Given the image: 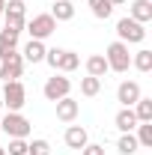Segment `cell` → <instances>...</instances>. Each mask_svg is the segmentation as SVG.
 Instances as JSON below:
<instances>
[{
  "label": "cell",
  "instance_id": "7a4b0ae2",
  "mask_svg": "<svg viewBox=\"0 0 152 155\" xmlns=\"http://www.w3.org/2000/svg\"><path fill=\"white\" fill-rule=\"evenodd\" d=\"M0 134H9V137H24L30 134V119L21 116L18 110H6V116L0 119Z\"/></svg>",
  "mask_w": 152,
  "mask_h": 155
},
{
  "label": "cell",
  "instance_id": "f546056e",
  "mask_svg": "<svg viewBox=\"0 0 152 155\" xmlns=\"http://www.w3.org/2000/svg\"><path fill=\"white\" fill-rule=\"evenodd\" d=\"M122 3H128V0H111V6H122Z\"/></svg>",
  "mask_w": 152,
  "mask_h": 155
},
{
  "label": "cell",
  "instance_id": "2e32d148",
  "mask_svg": "<svg viewBox=\"0 0 152 155\" xmlns=\"http://www.w3.org/2000/svg\"><path fill=\"white\" fill-rule=\"evenodd\" d=\"M12 51H18V36L9 30H0V60H6Z\"/></svg>",
  "mask_w": 152,
  "mask_h": 155
},
{
  "label": "cell",
  "instance_id": "8fae6325",
  "mask_svg": "<svg viewBox=\"0 0 152 155\" xmlns=\"http://www.w3.org/2000/svg\"><path fill=\"white\" fill-rule=\"evenodd\" d=\"M45 42H39V39H30L27 45H24V51H21V57L24 63H45Z\"/></svg>",
  "mask_w": 152,
  "mask_h": 155
},
{
  "label": "cell",
  "instance_id": "1f68e13d",
  "mask_svg": "<svg viewBox=\"0 0 152 155\" xmlns=\"http://www.w3.org/2000/svg\"><path fill=\"white\" fill-rule=\"evenodd\" d=\"M0 155H6V149H3V146H0Z\"/></svg>",
  "mask_w": 152,
  "mask_h": 155
},
{
  "label": "cell",
  "instance_id": "9c48e42d",
  "mask_svg": "<svg viewBox=\"0 0 152 155\" xmlns=\"http://www.w3.org/2000/svg\"><path fill=\"white\" fill-rule=\"evenodd\" d=\"M54 104H57V119L60 122H75L78 114H81V104H78L72 96L60 98V101H54Z\"/></svg>",
  "mask_w": 152,
  "mask_h": 155
},
{
  "label": "cell",
  "instance_id": "3957f363",
  "mask_svg": "<svg viewBox=\"0 0 152 155\" xmlns=\"http://www.w3.org/2000/svg\"><path fill=\"white\" fill-rule=\"evenodd\" d=\"M116 36L119 42H125V45H137V42H143L146 39V24H137L134 18H119L116 21Z\"/></svg>",
  "mask_w": 152,
  "mask_h": 155
},
{
  "label": "cell",
  "instance_id": "d4e9b609",
  "mask_svg": "<svg viewBox=\"0 0 152 155\" xmlns=\"http://www.w3.org/2000/svg\"><path fill=\"white\" fill-rule=\"evenodd\" d=\"M27 155H51V143L42 140V137H36V140L27 143Z\"/></svg>",
  "mask_w": 152,
  "mask_h": 155
},
{
  "label": "cell",
  "instance_id": "44dd1931",
  "mask_svg": "<svg viewBox=\"0 0 152 155\" xmlns=\"http://www.w3.org/2000/svg\"><path fill=\"white\" fill-rule=\"evenodd\" d=\"M131 66L137 69V72H152V51H146V48L137 51V54L131 57Z\"/></svg>",
  "mask_w": 152,
  "mask_h": 155
},
{
  "label": "cell",
  "instance_id": "ac0fdd59",
  "mask_svg": "<svg viewBox=\"0 0 152 155\" xmlns=\"http://www.w3.org/2000/svg\"><path fill=\"white\" fill-rule=\"evenodd\" d=\"M116 149H119V155H134L140 146H137V137H134V131H128V134H122L119 140H116Z\"/></svg>",
  "mask_w": 152,
  "mask_h": 155
},
{
  "label": "cell",
  "instance_id": "f1b7e54d",
  "mask_svg": "<svg viewBox=\"0 0 152 155\" xmlns=\"http://www.w3.org/2000/svg\"><path fill=\"white\" fill-rule=\"evenodd\" d=\"M81 155H104V146H101V143H87V146L81 149Z\"/></svg>",
  "mask_w": 152,
  "mask_h": 155
},
{
  "label": "cell",
  "instance_id": "5b68a950",
  "mask_svg": "<svg viewBox=\"0 0 152 155\" xmlns=\"http://www.w3.org/2000/svg\"><path fill=\"white\" fill-rule=\"evenodd\" d=\"M3 104H6V110H21L27 104V90H24L21 81H6L3 84Z\"/></svg>",
  "mask_w": 152,
  "mask_h": 155
},
{
  "label": "cell",
  "instance_id": "9a60e30c",
  "mask_svg": "<svg viewBox=\"0 0 152 155\" xmlns=\"http://www.w3.org/2000/svg\"><path fill=\"white\" fill-rule=\"evenodd\" d=\"M111 72L107 69V60H104V54H93V57H87V75L93 78H104Z\"/></svg>",
  "mask_w": 152,
  "mask_h": 155
},
{
  "label": "cell",
  "instance_id": "8992f818",
  "mask_svg": "<svg viewBox=\"0 0 152 155\" xmlns=\"http://www.w3.org/2000/svg\"><path fill=\"white\" fill-rule=\"evenodd\" d=\"M42 93H45V98L48 101H60V98H66L69 93H72V81L63 75H54L45 81V87H42Z\"/></svg>",
  "mask_w": 152,
  "mask_h": 155
},
{
  "label": "cell",
  "instance_id": "6da1fadb",
  "mask_svg": "<svg viewBox=\"0 0 152 155\" xmlns=\"http://www.w3.org/2000/svg\"><path fill=\"white\" fill-rule=\"evenodd\" d=\"M104 60H107V69H111V72H119V75L131 69V54H128V45H125V42H119V39L107 45Z\"/></svg>",
  "mask_w": 152,
  "mask_h": 155
},
{
  "label": "cell",
  "instance_id": "30bf717a",
  "mask_svg": "<svg viewBox=\"0 0 152 155\" xmlns=\"http://www.w3.org/2000/svg\"><path fill=\"white\" fill-rule=\"evenodd\" d=\"M63 140H66V146H69V149H84V146L90 143V134H87V128H84V125H69V128H66V134H63Z\"/></svg>",
  "mask_w": 152,
  "mask_h": 155
},
{
  "label": "cell",
  "instance_id": "277c9868",
  "mask_svg": "<svg viewBox=\"0 0 152 155\" xmlns=\"http://www.w3.org/2000/svg\"><path fill=\"white\" fill-rule=\"evenodd\" d=\"M24 30L30 33V39L45 42L51 33H57V21L51 18V12H42V15H33V21H27V24H24Z\"/></svg>",
  "mask_w": 152,
  "mask_h": 155
},
{
  "label": "cell",
  "instance_id": "cb8c5ba5",
  "mask_svg": "<svg viewBox=\"0 0 152 155\" xmlns=\"http://www.w3.org/2000/svg\"><path fill=\"white\" fill-rule=\"evenodd\" d=\"M3 18H24V0H6Z\"/></svg>",
  "mask_w": 152,
  "mask_h": 155
},
{
  "label": "cell",
  "instance_id": "4dcf8cb0",
  "mask_svg": "<svg viewBox=\"0 0 152 155\" xmlns=\"http://www.w3.org/2000/svg\"><path fill=\"white\" fill-rule=\"evenodd\" d=\"M3 6H6V0H0V18H3Z\"/></svg>",
  "mask_w": 152,
  "mask_h": 155
},
{
  "label": "cell",
  "instance_id": "5bb4252c",
  "mask_svg": "<svg viewBox=\"0 0 152 155\" xmlns=\"http://www.w3.org/2000/svg\"><path fill=\"white\" fill-rule=\"evenodd\" d=\"M114 122H116V128H119L122 134H128V131H134V128H137V116H134L131 107H122V110L116 114Z\"/></svg>",
  "mask_w": 152,
  "mask_h": 155
},
{
  "label": "cell",
  "instance_id": "52a82bcc",
  "mask_svg": "<svg viewBox=\"0 0 152 155\" xmlns=\"http://www.w3.org/2000/svg\"><path fill=\"white\" fill-rule=\"evenodd\" d=\"M21 72H24V57L18 51H12L6 60H0V78H3V84L6 81H18Z\"/></svg>",
  "mask_w": 152,
  "mask_h": 155
},
{
  "label": "cell",
  "instance_id": "83f0119b",
  "mask_svg": "<svg viewBox=\"0 0 152 155\" xmlns=\"http://www.w3.org/2000/svg\"><path fill=\"white\" fill-rule=\"evenodd\" d=\"M60 54H63V48H48V51H45V63H48L51 69H57V63H60Z\"/></svg>",
  "mask_w": 152,
  "mask_h": 155
},
{
  "label": "cell",
  "instance_id": "e0dca14e",
  "mask_svg": "<svg viewBox=\"0 0 152 155\" xmlns=\"http://www.w3.org/2000/svg\"><path fill=\"white\" fill-rule=\"evenodd\" d=\"M134 116H137V122H152V98H137V101H134Z\"/></svg>",
  "mask_w": 152,
  "mask_h": 155
},
{
  "label": "cell",
  "instance_id": "484cf974",
  "mask_svg": "<svg viewBox=\"0 0 152 155\" xmlns=\"http://www.w3.org/2000/svg\"><path fill=\"white\" fill-rule=\"evenodd\" d=\"M6 155H27V140H24V137H9Z\"/></svg>",
  "mask_w": 152,
  "mask_h": 155
},
{
  "label": "cell",
  "instance_id": "ba28073f",
  "mask_svg": "<svg viewBox=\"0 0 152 155\" xmlns=\"http://www.w3.org/2000/svg\"><path fill=\"white\" fill-rule=\"evenodd\" d=\"M143 96L140 93V84L137 81H122L119 87H116V101L122 104V107H134V101Z\"/></svg>",
  "mask_w": 152,
  "mask_h": 155
},
{
  "label": "cell",
  "instance_id": "7c38bea8",
  "mask_svg": "<svg viewBox=\"0 0 152 155\" xmlns=\"http://www.w3.org/2000/svg\"><path fill=\"white\" fill-rule=\"evenodd\" d=\"M128 18H134L137 24L152 21V0H134L131 6H128Z\"/></svg>",
  "mask_w": 152,
  "mask_h": 155
},
{
  "label": "cell",
  "instance_id": "4fadbf2b",
  "mask_svg": "<svg viewBox=\"0 0 152 155\" xmlns=\"http://www.w3.org/2000/svg\"><path fill=\"white\" fill-rule=\"evenodd\" d=\"M51 18H54V21H72V18H75V3H72V0H54Z\"/></svg>",
  "mask_w": 152,
  "mask_h": 155
},
{
  "label": "cell",
  "instance_id": "4316f807",
  "mask_svg": "<svg viewBox=\"0 0 152 155\" xmlns=\"http://www.w3.org/2000/svg\"><path fill=\"white\" fill-rule=\"evenodd\" d=\"M24 24H27L24 18H6V27H3V30H9V33L21 36V33H24Z\"/></svg>",
  "mask_w": 152,
  "mask_h": 155
},
{
  "label": "cell",
  "instance_id": "d6986e66",
  "mask_svg": "<svg viewBox=\"0 0 152 155\" xmlns=\"http://www.w3.org/2000/svg\"><path fill=\"white\" fill-rule=\"evenodd\" d=\"M78 66H81V57H78L75 51H63L60 54V63H57L60 72H75Z\"/></svg>",
  "mask_w": 152,
  "mask_h": 155
},
{
  "label": "cell",
  "instance_id": "7402d4cb",
  "mask_svg": "<svg viewBox=\"0 0 152 155\" xmlns=\"http://www.w3.org/2000/svg\"><path fill=\"white\" fill-rule=\"evenodd\" d=\"M98 90H101V78H93V75H87L84 81H81V96L93 98V96H98Z\"/></svg>",
  "mask_w": 152,
  "mask_h": 155
},
{
  "label": "cell",
  "instance_id": "603a6c76",
  "mask_svg": "<svg viewBox=\"0 0 152 155\" xmlns=\"http://www.w3.org/2000/svg\"><path fill=\"white\" fill-rule=\"evenodd\" d=\"M90 9H93L95 18H111V12H114V6H111V0H90Z\"/></svg>",
  "mask_w": 152,
  "mask_h": 155
},
{
  "label": "cell",
  "instance_id": "ffe728a7",
  "mask_svg": "<svg viewBox=\"0 0 152 155\" xmlns=\"http://www.w3.org/2000/svg\"><path fill=\"white\" fill-rule=\"evenodd\" d=\"M137 146H146V149H152V122H137Z\"/></svg>",
  "mask_w": 152,
  "mask_h": 155
}]
</instances>
